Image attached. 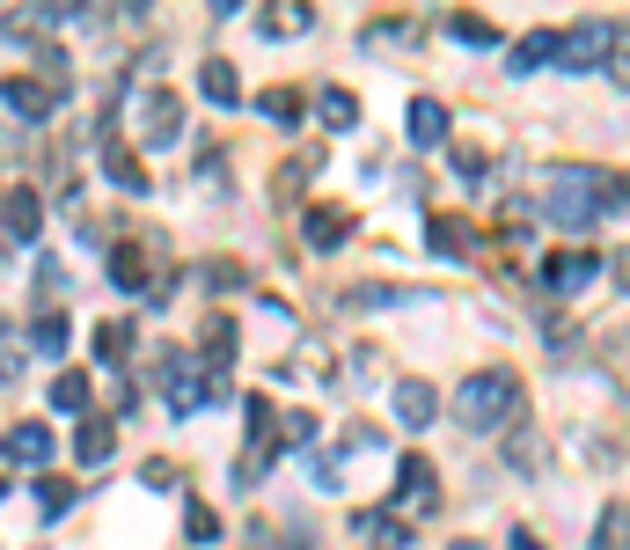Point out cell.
Instances as JSON below:
<instances>
[{
  "label": "cell",
  "instance_id": "obj_16",
  "mask_svg": "<svg viewBox=\"0 0 630 550\" xmlns=\"http://www.w3.org/2000/svg\"><path fill=\"white\" fill-rule=\"evenodd\" d=\"M506 462L521 470V478H535V470L550 462V441H543L535 426H513V441H506Z\"/></svg>",
  "mask_w": 630,
  "mask_h": 550
},
{
  "label": "cell",
  "instance_id": "obj_6",
  "mask_svg": "<svg viewBox=\"0 0 630 550\" xmlns=\"http://www.w3.org/2000/svg\"><path fill=\"white\" fill-rule=\"evenodd\" d=\"M609 37H616V22H572V30H564V73L609 67Z\"/></svg>",
  "mask_w": 630,
  "mask_h": 550
},
{
  "label": "cell",
  "instance_id": "obj_1",
  "mask_svg": "<svg viewBox=\"0 0 630 550\" xmlns=\"http://www.w3.org/2000/svg\"><path fill=\"white\" fill-rule=\"evenodd\" d=\"M455 419H462L470 433H506L513 419H521V374H513V367H476V374H462Z\"/></svg>",
  "mask_w": 630,
  "mask_h": 550
},
{
  "label": "cell",
  "instance_id": "obj_32",
  "mask_svg": "<svg viewBox=\"0 0 630 550\" xmlns=\"http://www.w3.org/2000/svg\"><path fill=\"white\" fill-rule=\"evenodd\" d=\"M455 169H462V177H484L491 155H484V147H455Z\"/></svg>",
  "mask_w": 630,
  "mask_h": 550
},
{
  "label": "cell",
  "instance_id": "obj_3",
  "mask_svg": "<svg viewBox=\"0 0 630 550\" xmlns=\"http://www.w3.org/2000/svg\"><path fill=\"white\" fill-rule=\"evenodd\" d=\"M411 514H440V470L425 455L396 462V521H411Z\"/></svg>",
  "mask_w": 630,
  "mask_h": 550
},
{
  "label": "cell",
  "instance_id": "obj_20",
  "mask_svg": "<svg viewBox=\"0 0 630 550\" xmlns=\"http://www.w3.org/2000/svg\"><path fill=\"white\" fill-rule=\"evenodd\" d=\"M59 22H67V8H8L0 30L8 37H45V30H59Z\"/></svg>",
  "mask_w": 630,
  "mask_h": 550
},
{
  "label": "cell",
  "instance_id": "obj_12",
  "mask_svg": "<svg viewBox=\"0 0 630 550\" xmlns=\"http://www.w3.org/2000/svg\"><path fill=\"white\" fill-rule=\"evenodd\" d=\"M104 169H110V184H118V191H132V198H140V191H155V177L140 169V155H132L125 140H110V147H104Z\"/></svg>",
  "mask_w": 630,
  "mask_h": 550
},
{
  "label": "cell",
  "instance_id": "obj_19",
  "mask_svg": "<svg viewBox=\"0 0 630 550\" xmlns=\"http://www.w3.org/2000/svg\"><path fill=\"white\" fill-rule=\"evenodd\" d=\"M594 550H630V499H609V507H601Z\"/></svg>",
  "mask_w": 630,
  "mask_h": 550
},
{
  "label": "cell",
  "instance_id": "obj_14",
  "mask_svg": "<svg viewBox=\"0 0 630 550\" xmlns=\"http://www.w3.org/2000/svg\"><path fill=\"white\" fill-rule=\"evenodd\" d=\"M0 455H16V462H45V455H52V426H45V419H22V426L8 433V448H0Z\"/></svg>",
  "mask_w": 630,
  "mask_h": 550
},
{
  "label": "cell",
  "instance_id": "obj_37",
  "mask_svg": "<svg viewBox=\"0 0 630 550\" xmlns=\"http://www.w3.org/2000/svg\"><path fill=\"white\" fill-rule=\"evenodd\" d=\"M455 550H476V543H455Z\"/></svg>",
  "mask_w": 630,
  "mask_h": 550
},
{
  "label": "cell",
  "instance_id": "obj_8",
  "mask_svg": "<svg viewBox=\"0 0 630 550\" xmlns=\"http://www.w3.org/2000/svg\"><path fill=\"white\" fill-rule=\"evenodd\" d=\"M403 132H411V147H447V104H433V96H411V110H403Z\"/></svg>",
  "mask_w": 630,
  "mask_h": 550
},
{
  "label": "cell",
  "instance_id": "obj_13",
  "mask_svg": "<svg viewBox=\"0 0 630 550\" xmlns=\"http://www.w3.org/2000/svg\"><path fill=\"white\" fill-rule=\"evenodd\" d=\"M594 272H601V257H594V249H572V257H550V265H543V279L558 286V294H579V286L594 279Z\"/></svg>",
  "mask_w": 630,
  "mask_h": 550
},
{
  "label": "cell",
  "instance_id": "obj_36",
  "mask_svg": "<svg viewBox=\"0 0 630 550\" xmlns=\"http://www.w3.org/2000/svg\"><path fill=\"white\" fill-rule=\"evenodd\" d=\"M616 286H623V294H630V257H623V265H616Z\"/></svg>",
  "mask_w": 630,
  "mask_h": 550
},
{
  "label": "cell",
  "instance_id": "obj_30",
  "mask_svg": "<svg viewBox=\"0 0 630 550\" xmlns=\"http://www.w3.org/2000/svg\"><path fill=\"white\" fill-rule=\"evenodd\" d=\"M37 294H45V302H52V294H67V265H59V257H45V265H37Z\"/></svg>",
  "mask_w": 630,
  "mask_h": 550
},
{
  "label": "cell",
  "instance_id": "obj_25",
  "mask_svg": "<svg viewBox=\"0 0 630 550\" xmlns=\"http://www.w3.org/2000/svg\"><path fill=\"white\" fill-rule=\"evenodd\" d=\"M52 404H59V411H81V404H88V374H81V367H67V374L52 382Z\"/></svg>",
  "mask_w": 630,
  "mask_h": 550
},
{
  "label": "cell",
  "instance_id": "obj_29",
  "mask_svg": "<svg viewBox=\"0 0 630 550\" xmlns=\"http://www.w3.org/2000/svg\"><path fill=\"white\" fill-rule=\"evenodd\" d=\"M609 73H616V89H630V22H616V37H609Z\"/></svg>",
  "mask_w": 630,
  "mask_h": 550
},
{
  "label": "cell",
  "instance_id": "obj_7",
  "mask_svg": "<svg viewBox=\"0 0 630 550\" xmlns=\"http://www.w3.org/2000/svg\"><path fill=\"white\" fill-rule=\"evenodd\" d=\"M37 228H45V206H37V191H30V184H8V206H0V243L22 249V243H37Z\"/></svg>",
  "mask_w": 630,
  "mask_h": 550
},
{
  "label": "cell",
  "instance_id": "obj_27",
  "mask_svg": "<svg viewBox=\"0 0 630 550\" xmlns=\"http://www.w3.org/2000/svg\"><path fill=\"white\" fill-rule=\"evenodd\" d=\"M447 30H455L462 45H476V52H484V45H499V22H484V16H455Z\"/></svg>",
  "mask_w": 630,
  "mask_h": 550
},
{
  "label": "cell",
  "instance_id": "obj_2",
  "mask_svg": "<svg viewBox=\"0 0 630 550\" xmlns=\"http://www.w3.org/2000/svg\"><path fill=\"white\" fill-rule=\"evenodd\" d=\"M594 169H579V161H558L550 169V184H543V214L550 220H564V228H587V220L601 214V191H594Z\"/></svg>",
  "mask_w": 630,
  "mask_h": 550
},
{
  "label": "cell",
  "instance_id": "obj_15",
  "mask_svg": "<svg viewBox=\"0 0 630 550\" xmlns=\"http://www.w3.org/2000/svg\"><path fill=\"white\" fill-rule=\"evenodd\" d=\"M550 59H564V37L558 30H535V37L513 45V73H535V67H550Z\"/></svg>",
  "mask_w": 630,
  "mask_h": 550
},
{
  "label": "cell",
  "instance_id": "obj_10",
  "mask_svg": "<svg viewBox=\"0 0 630 550\" xmlns=\"http://www.w3.org/2000/svg\"><path fill=\"white\" fill-rule=\"evenodd\" d=\"M301 235H308V249H345V235H352V214H345V206H308Z\"/></svg>",
  "mask_w": 630,
  "mask_h": 550
},
{
  "label": "cell",
  "instance_id": "obj_18",
  "mask_svg": "<svg viewBox=\"0 0 630 550\" xmlns=\"http://www.w3.org/2000/svg\"><path fill=\"white\" fill-rule=\"evenodd\" d=\"M433 249H440V257H470V249H476V228H470L462 214H433Z\"/></svg>",
  "mask_w": 630,
  "mask_h": 550
},
{
  "label": "cell",
  "instance_id": "obj_23",
  "mask_svg": "<svg viewBox=\"0 0 630 550\" xmlns=\"http://www.w3.org/2000/svg\"><path fill=\"white\" fill-rule=\"evenodd\" d=\"M110 279H118V286H140V279H147V249H140V243L110 249Z\"/></svg>",
  "mask_w": 630,
  "mask_h": 550
},
{
  "label": "cell",
  "instance_id": "obj_26",
  "mask_svg": "<svg viewBox=\"0 0 630 550\" xmlns=\"http://www.w3.org/2000/svg\"><path fill=\"white\" fill-rule=\"evenodd\" d=\"M257 110H264V118H279V125H294L301 118V89H264Z\"/></svg>",
  "mask_w": 630,
  "mask_h": 550
},
{
  "label": "cell",
  "instance_id": "obj_22",
  "mask_svg": "<svg viewBox=\"0 0 630 550\" xmlns=\"http://www.w3.org/2000/svg\"><path fill=\"white\" fill-rule=\"evenodd\" d=\"M110 448H118V426H110V419H88V426L73 433V455L81 462H110Z\"/></svg>",
  "mask_w": 630,
  "mask_h": 550
},
{
  "label": "cell",
  "instance_id": "obj_11",
  "mask_svg": "<svg viewBox=\"0 0 630 550\" xmlns=\"http://www.w3.org/2000/svg\"><path fill=\"white\" fill-rule=\"evenodd\" d=\"M198 89H206V104L235 110L243 104V73H235V59H206V67H198Z\"/></svg>",
  "mask_w": 630,
  "mask_h": 550
},
{
  "label": "cell",
  "instance_id": "obj_5",
  "mask_svg": "<svg viewBox=\"0 0 630 550\" xmlns=\"http://www.w3.org/2000/svg\"><path fill=\"white\" fill-rule=\"evenodd\" d=\"M0 104L16 110L22 125H45L59 110V89L52 81H37V73H8V81H0Z\"/></svg>",
  "mask_w": 630,
  "mask_h": 550
},
{
  "label": "cell",
  "instance_id": "obj_4",
  "mask_svg": "<svg viewBox=\"0 0 630 550\" xmlns=\"http://www.w3.org/2000/svg\"><path fill=\"white\" fill-rule=\"evenodd\" d=\"M140 132H147V147H176L184 140V96L176 89H147L140 96Z\"/></svg>",
  "mask_w": 630,
  "mask_h": 550
},
{
  "label": "cell",
  "instance_id": "obj_34",
  "mask_svg": "<svg viewBox=\"0 0 630 550\" xmlns=\"http://www.w3.org/2000/svg\"><path fill=\"white\" fill-rule=\"evenodd\" d=\"M37 499H45V514H59V507H67V499H73V484H59V478H52V484H45V492H37Z\"/></svg>",
  "mask_w": 630,
  "mask_h": 550
},
{
  "label": "cell",
  "instance_id": "obj_9",
  "mask_svg": "<svg viewBox=\"0 0 630 550\" xmlns=\"http://www.w3.org/2000/svg\"><path fill=\"white\" fill-rule=\"evenodd\" d=\"M396 419H403V426H433V419H440V390H433V382H425V374H411V382H396Z\"/></svg>",
  "mask_w": 630,
  "mask_h": 550
},
{
  "label": "cell",
  "instance_id": "obj_35",
  "mask_svg": "<svg viewBox=\"0 0 630 550\" xmlns=\"http://www.w3.org/2000/svg\"><path fill=\"white\" fill-rule=\"evenodd\" d=\"M506 550H550V543H543L535 529H513V543H506Z\"/></svg>",
  "mask_w": 630,
  "mask_h": 550
},
{
  "label": "cell",
  "instance_id": "obj_33",
  "mask_svg": "<svg viewBox=\"0 0 630 550\" xmlns=\"http://www.w3.org/2000/svg\"><path fill=\"white\" fill-rule=\"evenodd\" d=\"M220 536V521H213V507H191V543H213Z\"/></svg>",
  "mask_w": 630,
  "mask_h": 550
},
{
  "label": "cell",
  "instance_id": "obj_28",
  "mask_svg": "<svg viewBox=\"0 0 630 550\" xmlns=\"http://www.w3.org/2000/svg\"><path fill=\"white\" fill-rule=\"evenodd\" d=\"M308 22H315L308 8H272V16L257 22V30H264V37H294V30H308Z\"/></svg>",
  "mask_w": 630,
  "mask_h": 550
},
{
  "label": "cell",
  "instance_id": "obj_24",
  "mask_svg": "<svg viewBox=\"0 0 630 550\" xmlns=\"http://www.w3.org/2000/svg\"><path fill=\"white\" fill-rule=\"evenodd\" d=\"M96 353H104L110 367H125V353H132V323H118V316H110L104 331H96Z\"/></svg>",
  "mask_w": 630,
  "mask_h": 550
},
{
  "label": "cell",
  "instance_id": "obj_31",
  "mask_svg": "<svg viewBox=\"0 0 630 550\" xmlns=\"http://www.w3.org/2000/svg\"><path fill=\"white\" fill-rule=\"evenodd\" d=\"M0 374H22V337L0 323Z\"/></svg>",
  "mask_w": 630,
  "mask_h": 550
},
{
  "label": "cell",
  "instance_id": "obj_17",
  "mask_svg": "<svg viewBox=\"0 0 630 550\" xmlns=\"http://www.w3.org/2000/svg\"><path fill=\"white\" fill-rule=\"evenodd\" d=\"M315 118L331 125V132H352V125H360V96L352 89H315Z\"/></svg>",
  "mask_w": 630,
  "mask_h": 550
},
{
  "label": "cell",
  "instance_id": "obj_21",
  "mask_svg": "<svg viewBox=\"0 0 630 550\" xmlns=\"http://www.w3.org/2000/svg\"><path fill=\"white\" fill-rule=\"evenodd\" d=\"M67 337H73V323L59 316V308H45V316L30 323V345H37L45 360H59V353H67Z\"/></svg>",
  "mask_w": 630,
  "mask_h": 550
}]
</instances>
